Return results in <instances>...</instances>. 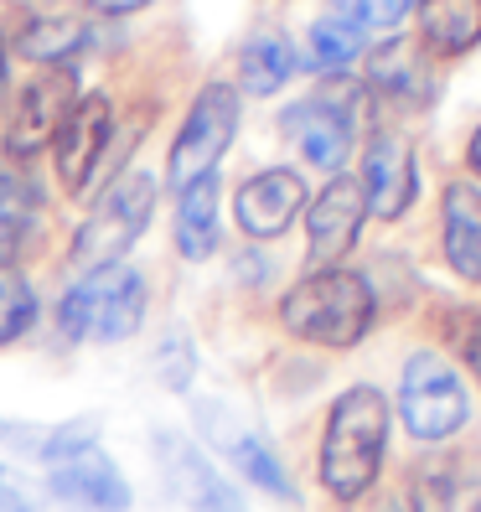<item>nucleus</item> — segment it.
I'll return each mask as SVG.
<instances>
[{
  "label": "nucleus",
  "mask_w": 481,
  "mask_h": 512,
  "mask_svg": "<svg viewBox=\"0 0 481 512\" xmlns=\"http://www.w3.org/2000/svg\"><path fill=\"white\" fill-rule=\"evenodd\" d=\"M368 218V197L357 176H332L326 192L311 202L306 213V233H311V264L316 269H332L352 244H357V228Z\"/></svg>",
  "instance_id": "9b49d317"
},
{
  "label": "nucleus",
  "mask_w": 481,
  "mask_h": 512,
  "mask_svg": "<svg viewBox=\"0 0 481 512\" xmlns=\"http://www.w3.org/2000/svg\"><path fill=\"white\" fill-rule=\"evenodd\" d=\"M197 430L213 440L223 456L244 471L254 487H264L269 497H295V487H290V476H285V466L275 461V450H269L249 425H238V419L223 409V404H197Z\"/></svg>",
  "instance_id": "f8f14e48"
},
{
  "label": "nucleus",
  "mask_w": 481,
  "mask_h": 512,
  "mask_svg": "<svg viewBox=\"0 0 481 512\" xmlns=\"http://www.w3.org/2000/svg\"><path fill=\"white\" fill-rule=\"evenodd\" d=\"M47 492L57 502L78 507V512H125L130 507V481L119 476V466L109 456H99V450H83V456L52 466Z\"/></svg>",
  "instance_id": "4468645a"
},
{
  "label": "nucleus",
  "mask_w": 481,
  "mask_h": 512,
  "mask_svg": "<svg viewBox=\"0 0 481 512\" xmlns=\"http://www.w3.org/2000/svg\"><path fill=\"white\" fill-rule=\"evenodd\" d=\"M280 321L290 337L316 347H357L373 326V285L357 269H311L285 300Z\"/></svg>",
  "instance_id": "f03ea898"
},
{
  "label": "nucleus",
  "mask_w": 481,
  "mask_h": 512,
  "mask_svg": "<svg viewBox=\"0 0 481 512\" xmlns=\"http://www.w3.org/2000/svg\"><path fill=\"white\" fill-rule=\"evenodd\" d=\"M145 321V280L125 264H104L88 269V275L63 295L57 306V326L73 342H125L135 337Z\"/></svg>",
  "instance_id": "7ed1b4c3"
},
{
  "label": "nucleus",
  "mask_w": 481,
  "mask_h": 512,
  "mask_svg": "<svg viewBox=\"0 0 481 512\" xmlns=\"http://www.w3.org/2000/svg\"><path fill=\"white\" fill-rule=\"evenodd\" d=\"M419 32L445 57L471 52L481 42V0H419Z\"/></svg>",
  "instance_id": "a211bd4d"
},
{
  "label": "nucleus",
  "mask_w": 481,
  "mask_h": 512,
  "mask_svg": "<svg viewBox=\"0 0 481 512\" xmlns=\"http://www.w3.org/2000/svg\"><path fill=\"white\" fill-rule=\"evenodd\" d=\"M295 73V52L285 37H254L244 52H238V83H244V94H275L285 88V78Z\"/></svg>",
  "instance_id": "4be33fe9"
},
{
  "label": "nucleus",
  "mask_w": 481,
  "mask_h": 512,
  "mask_svg": "<svg viewBox=\"0 0 481 512\" xmlns=\"http://www.w3.org/2000/svg\"><path fill=\"white\" fill-rule=\"evenodd\" d=\"M94 11H104V16H125V11H140V6H150V0H88Z\"/></svg>",
  "instance_id": "c756f323"
},
{
  "label": "nucleus",
  "mask_w": 481,
  "mask_h": 512,
  "mask_svg": "<svg viewBox=\"0 0 481 512\" xmlns=\"http://www.w3.org/2000/svg\"><path fill=\"white\" fill-rule=\"evenodd\" d=\"M94 440H99V419H94V414L68 419V425H52V430H42L37 461H47V466H63V461L83 456V450H94Z\"/></svg>",
  "instance_id": "393cba45"
},
{
  "label": "nucleus",
  "mask_w": 481,
  "mask_h": 512,
  "mask_svg": "<svg viewBox=\"0 0 481 512\" xmlns=\"http://www.w3.org/2000/svg\"><path fill=\"white\" fill-rule=\"evenodd\" d=\"M0 512H16V497H11V487H6V476H0Z\"/></svg>",
  "instance_id": "2f4dec72"
},
{
  "label": "nucleus",
  "mask_w": 481,
  "mask_h": 512,
  "mask_svg": "<svg viewBox=\"0 0 481 512\" xmlns=\"http://www.w3.org/2000/svg\"><path fill=\"white\" fill-rule=\"evenodd\" d=\"M368 83L383 99H394L399 109H430V99H435V73L425 63V47L409 37L383 42L368 57Z\"/></svg>",
  "instance_id": "2eb2a0df"
},
{
  "label": "nucleus",
  "mask_w": 481,
  "mask_h": 512,
  "mask_svg": "<svg viewBox=\"0 0 481 512\" xmlns=\"http://www.w3.org/2000/svg\"><path fill=\"white\" fill-rule=\"evenodd\" d=\"M363 83L352 78H332L326 88H316L311 99H300L285 109V135L295 140V150L321 171H337L352 150V119L363 109Z\"/></svg>",
  "instance_id": "39448f33"
},
{
  "label": "nucleus",
  "mask_w": 481,
  "mask_h": 512,
  "mask_svg": "<svg viewBox=\"0 0 481 512\" xmlns=\"http://www.w3.org/2000/svg\"><path fill=\"white\" fill-rule=\"evenodd\" d=\"M357 52H363V32H357V26H347V21H337V16L316 21L311 37H306V63L321 68V73H326V68H347Z\"/></svg>",
  "instance_id": "5701e85b"
},
{
  "label": "nucleus",
  "mask_w": 481,
  "mask_h": 512,
  "mask_svg": "<svg viewBox=\"0 0 481 512\" xmlns=\"http://www.w3.org/2000/svg\"><path fill=\"white\" fill-rule=\"evenodd\" d=\"M88 26L78 16H32L16 32V52L32 57V63H68V57L83 47Z\"/></svg>",
  "instance_id": "412c9836"
},
{
  "label": "nucleus",
  "mask_w": 481,
  "mask_h": 512,
  "mask_svg": "<svg viewBox=\"0 0 481 512\" xmlns=\"http://www.w3.org/2000/svg\"><path fill=\"white\" fill-rule=\"evenodd\" d=\"M337 21L357 26V32H383V26H399L419 0H332Z\"/></svg>",
  "instance_id": "a878e982"
},
{
  "label": "nucleus",
  "mask_w": 481,
  "mask_h": 512,
  "mask_svg": "<svg viewBox=\"0 0 481 512\" xmlns=\"http://www.w3.org/2000/svg\"><path fill=\"white\" fill-rule=\"evenodd\" d=\"M383 450H388V399L378 388L357 383L332 404V414H326L321 487L337 502H357L378 481Z\"/></svg>",
  "instance_id": "f257e3e1"
},
{
  "label": "nucleus",
  "mask_w": 481,
  "mask_h": 512,
  "mask_svg": "<svg viewBox=\"0 0 481 512\" xmlns=\"http://www.w3.org/2000/svg\"><path fill=\"white\" fill-rule=\"evenodd\" d=\"M461 357H466V368H471L476 383H481V316H471L466 331H461Z\"/></svg>",
  "instance_id": "c85d7f7f"
},
{
  "label": "nucleus",
  "mask_w": 481,
  "mask_h": 512,
  "mask_svg": "<svg viewBox=\"0 0 481 512\" xmlns=\"http://www.w3.org/2000/svg\"><path fill=\"white\" fill-rule=\"evenodd\" d=\"M192 368H197V357H192V342L182 337V331H171V337L161 342V352H156V378L166 383V388H182L192 383Z\"/></svg>",
  "instance_id": "bb28decb"
},
{
  "label": "nucleus",
  "mask_w": 481,
  "mask_h": 512,
  "mask_svg": "<svg viewBox=\"0 0 481 512\" xmlns=\"http://www.w3.org/2000/svg\"><path fill=\"white\" fill-rule=\"evenodd\" d=\"M176 249H182V259H207L218 249V176H202V182L182 187V202H176Z\"/></svg>",
  "instance_id": "6ab92c4d"
},
{
  "label": "nucleus",
  "mask_w": 481,
  "mask_h": 512,
  "mask_svg": "<svg viewBox=\"0 0 481 512\" xmlns=\"http://www.w3.org/2000/svg\"><path fill=\"white\" fill-rule=\"evenodd\" d=\"M466 161H471V171L481 176V125H476V135H471V145H466Z\"/></svg>",
  "instance_id": "7c9ffc66"
},
{
  "label": "nucleus",
  "mask_w": 481,
  "mask_h": 512,
  "mask_svg": "<svg viewBox=\"0 0 481 512\" xmlns=\"http://www.w3.org/2000/svg\"><path fill=\"white\" fill-rule=\"evenodd\" d=\"M440 223H445V259H450V269H456L461 280L481 285V192L471 182H450Z\"/></svg>",
  "instance_id": "f3484780"
},
{
  "label": "nucleus",
  "mask_w": 481,
  "mask_h": 512,
  "mask_svg": "<svg viewBox=\"0 0 481 512\" xmlns=\"http://www.w3.org/2000/svg\"><path fill=\"white\" fill-rule=\"evenodd\" d=\"M37 213H42L37 187L16 171L0 176V264H11L16 249H26V238L37 228Z\"/></svg>",
  "instance_id": "aec40b11"
},
{
  "label": "nucleus",
  "mask_w": 481,
  "mask_h": 512,
  "mask_svg": "<svg viewBox=\"0 0 481 512\" xmlns=\"http://www.w3.org/2000/svg\"><path fill=\"white\" fill-rule=\"evenodd\" d=\"M419 192V176H414V150L399 135H378L368 145V161H363V197L378 218H399L404 207Z\"/></svg>",
  "instance_id": "dca6fc26"
},
{
  "label": "nucleus",
  "mask_w": 481,
  "mask_h": 512,
  "mask_svg": "<svg viewBox=\"0 0 481 512\" xmlns=\"http://www.w3.org/2000/svg\"><path fill=\"white\" fill-rule=\"evenodd\" d=\"M450 497H456L450 466H425L414 476V512H450Z\"/></svg>",
  "instance_id": "cd10ccee"
},
{
  "label": "nucleus",
  "mask_w": 481,
  "mask_h": 512,
  "mask_svg": "<svg viewBox=\"0 0 481 512\" xmlns=\"http://www.w3.org/2000/svg\"><path fill=\"white\" fill-rule=\"evenodd\" d=\"M300 202H306V182H300L295 171L275 166V171H259L238 187L233 213H238V228H244L249 238H280L295 223Z\"/></svg>",
  "instance_id": "ddd939ff"
},
{
  "label": "nucleus",
  "mask_w": 481,
  "mask_h": 512,
  "mask_svg": "<svg viewBox=\"0 0 481 512\" xmlns=\"http://www.w3.org/2000/svg\"><path fill=\"white\" fill-rule=\"evenodd\" d=\"M156 461H161V476H166V492L182 497L192 512H244L238 492L218 476V466L207 461L192 440L161 430L156 435Z\"/></svg>",
  "instance_id": "9d476101"
},
{
  "label": "nucleus",
  "mask_w": 481,
  "mask_h": 512,
  "mask_svg": "<svg viewBox=\"0 0 481 512\" xmlns=\"http://www.w3.org/2000/svg\"><path fill=\"white\" fill-rule=\"evenodd\" d=\"M150 213H156V176L145 171H125L119 182L109 187V197L99 202V213L88 218L73 238V269H104V264H119V254H125L135 238L145 233Z\"/></svg>",
  "instance_id": "20e7f679"
},
{
  "label": "nucleus",
  "mask_w": 481,
  "mask_h": 512,
  "mask_svg": "<svg viewBox=\"0 0 481 512\" xmlns=\"http://www.w3.org/2000/svg\"><path fill=\"white\" fill-rule=\"evenodd\" d=\"M466 388L461 378L450 373L445 357L435 352H414L409 363H404V383H399V414H404V425L409 435L419 440H445V435H456L466 425Z\"/></svg>",
  "instance_id": "0eeeda50"
},
{
  "label": "nucleus",
  "mask_w": 481,
  "mask_h": 512,
  "mask_svg": "<svg viewBox=\"0 0 481 512\" xmlns=\"http://www.w3.org/2000/svg\"><path fill=\"white\" fill-rule=\"evenodd\" d=\"M37 321V295L26 285L11 264H0V347L6 342H21Z\"/></svg>",
  "instance_id": "b1692460"
},
{
  "label": "nucleus",
  "mask_w": 481,
  "mask_h": 512,
  "mask_svg": "<svg viewBox=\"0 0 481 512\" xmlns=\"http://www.w3.org/2000/svg\"><path fill=\"white\" fill-rule=\"evenodd\" d=\"M238 135V88L228 83H207L202 94L192 99L187 119H182V135L171 145V166H166V182L182 192L202 176H213V166L223 161V150Z\"/></svg>",
  "instance_id": "423d86ee"
},
{
  "label": "nucleus",
  "mask_w": 481,
  "mask_h": 512,
  "mask_svg": "<svg viewBox=\"0 0 481 512\" xmlns=\"http://www.w3.org/2000/svg\"><path fill=\"white\" fill-rule=\"evenodd\" d=\"M109 130H114V109L104 94H88L68 109V119L52 135V166L63 176L68 192H88V182L99 176V161L109 156Z\"/></svg>",
  "instance_id": "1a4fd4ad"
},
{
  "label": "nucleus",
  "mask_w": 481,
  "mask_h": 512,
  "mask_svg": "<svg viewBox=\"0 0 481 512\" xmlns=\"http://www.w3.org/2000/svg\"><path fill=\"white\" fill-rule=\"evenodd\" d=\"M73 104H78V73L68 63L42 68L32 83L21 88V99H16V119H11V130H6V150H11L16 161L37 156L42 145H52L57 125L68 119Z\"/></svg>",
  "instance_id": "6e6552de"
},
{
  "label": "nucleus",
  "mask_w": 481,
  "mask_h": 512,
  "mask_svg": "<svg viewBox=\"0 0 481 512\" xmlns=\"http://www.w3.org/2000/svg\"><path fill=\"white\" fill-rule=\"evenodd\" d=\"M0 94H6V37H0Z\"/></svg>",
  "instance_id": "473e14b6"
}]
</instances>
